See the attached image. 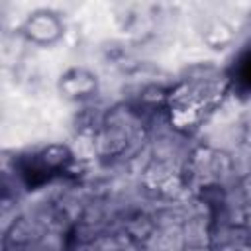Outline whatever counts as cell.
<instances>
[{
  "mask_svg": "<svg viewBox=\"0 0 251 251\" xmlns=\"http://www.w3.org/2000/svg\"><path fill=\"white\" fill-rule=\"evenodd\" d=\"M237 80H239L245 88H251V51L239 61V67H237Z\"/></svg>",
  "mask_w": 251,
  "mask_h": 251,
  "instance_id": "obj_1",
  "label": "cell"
}]
</instances>
